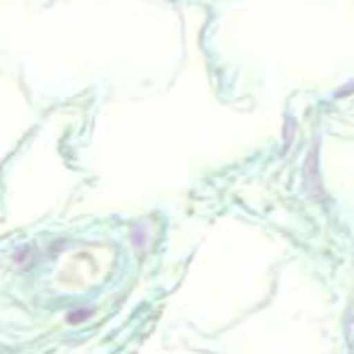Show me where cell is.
<instances>
[{
    "mask_svg": "<svg viewBox=\"0 0 354 354\" xmlns=\"http://www.w3.org/2000/svg\"><path fill=\"white\" fill-rule=\"evenodd\" d=\"M90 318V308H78V310H71L68 315V323H80V320Z\"/></svg>",
    "mask_w": 354,
    "mask_h": 354,
    "instance_id": "cell-1",
    "label": "cell"
}]
</instances>
